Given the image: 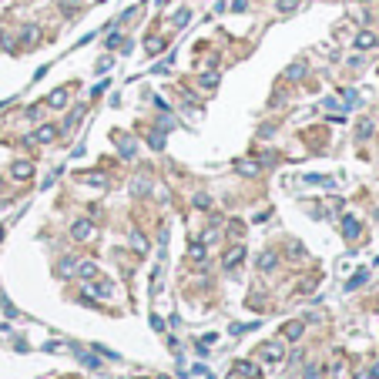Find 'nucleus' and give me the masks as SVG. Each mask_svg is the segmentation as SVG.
<instances>
[{
    "mask_svg": "<svg viewBox=\"0 0 379 379\" xmlns=\"http://www.w3.org/2000/svg\"><path fill=\"white\" fill-rule=\"evenodd\" d=\"M54 138H57V128H54V124H40L37 131H34V141H37V145H51Z\"/></svg>",
    "mask_w": 379,
    "mask_h": 379,
    "instance_id": "f257e3e1",
    "label": "nucleus"
},
{
    "mask_svg": "<svg viewBox=\"0 0 379 379\" xmlns=\"http://www.w3.org/2000/svg\"><path fill=\"white\" fill-rule=\"evenodd\" d=\"M71 235H74L77 242H87V238L94 235V225H91V222H74V228H71Z\"/></svg>",
    "mask_w": 379,
    "mask_h": 379,
    "instance_id": "f03ea898",
    "label": "nucleus"
},
{
    "mask_svg": "<svg viewBox=\"0 0 379 379\" xmlns=\"http://www.w3.org/2000/svg\"><path fill=\"white\" fill-rule=\"evenodd\" d=\"M10 175H14V178H20V181H24V178H30V175H34V165H30V161H17V165L10 168Z\"/></svg>",
    "mask_w": 379,
    "mask_h": 379,
    "instance_id": "7ed1b4c3",
    "label": "nucleus"
},
{
    "mask_svg": "<svg viewBox=\"0 0 379 379\" xmlns=\"http://www.w3.org/2000/svg\"><path fill=\"white\" fill-rule=\"evenodd\" d=\"M242 259H245V248H242V245H235V248H228V252H225V265H228V268L238 265Z\"/></svg>",
    "mask_w": 379,
    "mask_h": 379,
    "instance_id": "20e7f679",
    "label": "nucleus"
},
{
    "mask_svg": "<svg viewBox=\"0 0 379 379\" xmlns=\"http://www.w3.org/2000/svg\"><path fill=\"white\" fill-rule=\"evenodd\" d=\"M74 272H77V259H64V262L57 265V275H60V279H71Z\"/></svg>",
    "mask_w": 379,
    "mask_h": 379,
    "instance_id": "39448f33",
    "label": "nucleus"
},
{
    "mask_svg": "<svg viewBox=\"0 0 379 379\" xmlns=\"http://www.w3.org/2000/svg\"><path fill=\"white\" fill-rule=\"evenodd\" d=\"M285 356V349H282V342H268L265 346V359H272V362H279Z\"/></svg>",
    "mask_w": 379,
    "mask_h": 379,
    "instance_id": "423d86ee",
    "label": "nucleus"
},
{
    "mask_svg": "<svg viewBox=\"0 0 379 379\" xmlns=\"http://www.w3.org/2000/svg\"><path fill=\"white\" fill-rule=\"evenodd\" d=\"M91 292H94L97 299H111V295H114V285L111 282H97V285H91Z\"/></svg>",
    "mask_w": 379,
    "mask_h": 379,
    "instance_id": "0eeeda50",
    "label": "nucleus"
},
{
    "mask_svg": "<svg viewBox=\"0 0 379 379\" xmlns=\"http://www.w3.org/2000/svg\"><path fill=\"white\" fill-rule=\"evenodd\" d=\"M356 47H359V51H369V47H376V34H369V30H362L359 37H356Z\"/></svg>",
    "mask_w": 379,
    "mask_h": 379,
    "instance_id": "6e6552de",
    "label": "nucleus"
},
{
    "mask_svg": "<svg viewBox=\"0 0 379 379\" xmlns=\"http://www.w3.org/2000/svg\"><path fill=\"white\" fill-rule=\"evenodd\" d=\"M235 171H238V175H245V178H255V175H259V165H255V161H238Z\"/></svg>",
    "mask_w": 379,
    "mask_h": 379,
    "instance_id": "1a4fd4ad",
    "label": "nucleus"
},
{
    "mask_svg": "<svg viewBox=\"0 0 379 379\" xmlns=\"http://www.w3.org/2000/svg\"><path fill=\"white\" fill-rule=\"evenodd\" d=\"M235 369H238V376H248V379H259V366H255V362H238V366H235Z\"/></svg>",
    "mask_w": 379,
    "mask_h": 379,
    "instance_id": "9d476101",
    "label": "nucleus"
},
{
    "mask_svg": "<svg viewBox=\"0 0 379 379\" xmlns=\"http://www.w3.org/2000/svg\"><path fill=\"white\" fill-rule=\"evenodd\" d=\"M47 104H51V108H64V104H67V87H60V91H54V94L47 97Z\"/></svg>",
    "mask_w": 379,
    "mask_h": 379,
    "instance_id": "9b49d317",
    "label": "nucleus"
},
{
    "mask_svg": "<svg viewBox=\"0 0 379 379\" xmlns=\"http://www.w3.org/2000/svg\"><path fill=\"white\" fill-rule=\"evenodd\" d=\"M342 232H346V238H356L359 235V222L356 218H342Z\"/></svg>",
    "mask_w": 379,
    "mask_h": 379,
    "instance_id": "f8f14e48",
    "label": "nucleus"
},
{
    "mask_svg": "<svg viewBox=\"0 0 379 379\" xmlns=\"http://www.w3.org/2000/svg\"><path fill=\"white\" fill-rule=\"evenodd\" d=\"M282 336L285 339H299V336H302V322H285Z\"/></svg>",
    "mask_w": 379,
    "mask_h": 379,
    "instance_id": "ddd939ff",
    "label": "nucleus"
},
{
    "mask_svg": "<svg viewBox=\"0 0 379 379\" xmlns=\"http://www.w3.org/2000/svg\"><path fill=\"white\" fill-rule=\"evenodd\" d=\"M77 275H81V279H94L97 268L91 265V262H77Z\"/></svg>",
    "mask_w": 379,
    "mask_h": 379,
    "instance_id": "4468645a",
    "label": "nucleus"
},
{
    "mask_svg": "<svg viewBox=\"0 0 379 379\" xmlns=\"http://www.w3.org/2000/svg\"><path fill=\"white\" fill-rule=\"evenodd\" d=\"M81 114H84V108H77V111L71 114V117H67V121H64V131H67V134L74 131V124H77V121H81Z\"/></svg>",
    "mask_w": 379,
    "mask_h": 379,
    "instance_id": "2eb2a0df",
    "label": "nucleus"
},
{
    "mask_svg": "<svg viewBox=\"0 0 379 379\" xmlns=\"http://www.w3.org/2000/svg\"><path fill=\"white\" fill-rule=\"evenodd\" d=\"M145 47H148V54H158V51L165 47V40H161V37H148V40H145Z\"/></svg>",
    "mask_w": 379,
    "mask_h": 379,
    "instance_id": "dca6fc26",
    "label": "nucleus"
},
{
    "mask_svg": "<svg viewBox=\"0 0 379 379\" xmlns=\"http://www.w3.org/2000/svg\"><path fill=\"white\" fill-rule=\"evenodd\" d=\"M275 7H279V14H292V10L299 7V0H279Z\"/></svg>",
    "mask_w": 379,
    "mask_h": 379,
    "instance_id": "f3484780",
    "label": "nucleus"
},
{
    "mask_svg": "<svg viewBox=\"0 0 379 379\" xmlns=\"http://www.w3.org/2000/svg\"><path fill=\"white\" fill-rule=\"evenodd\" d=\"M366 279H369V272H356V275H352V279L346 282V289H356V285H362Z\"/></svg>",
    "mask_w": 379,
    "mask_h": 379,
    "instance_id": "a211bd4d",
    "label": "nucleus"
},
{
    "mask_svg": "<svg viewBox=\"0 0 379 379\" xmlns=\"http://www.w3.org/2000/svg\"><path fill=\"white\" fill-rule=\"evenodd\" d=\"M81 181H87V185H104V175L91 171V175H81Z\"/></svg>",
    "mask_w": 379,
    "mask_h": 379,
    "instance_id": "6ab92c4d",
    "label": "nucleus"
},
{
    "mask_svg": "<svg viewBox=\"0 0 379 379\" xmlns=\"http://www.w3.org/2000/svg\"><path fill=\"white\" fill-rule=\"evenodd\" d=\"M188 255L202 262V259H205V245H198V242H195V245H188Z\"/></svg>",
    "mask_w": 379,
    "mask_h": 379,
    "instance_id": "aec40b11",
    "label": "nucleus"
},
{
    "mask_svg": "<svg viewBox=\"0 0 379 379\" xmlns=\"http://www.w3.org/2000/svg\"><path fill=\"white\" fill-rule=\"evenodd\" d=\"M202 87H218V74H202Z\"/></svg>",
    "mask_w": 379,
    "mask_h": 379,
    "instance_id": "412c9836",
    "label": "nucleus"
},
{
    "mask_svg": "<svg viewBox=\"0 0 379 379\" xmlns=\"http://www.w3.org/2000/svg\"><path fill=\"white\" fill-rule=\"evenodd\" d=\"M148 141H151V148H165V134H161V131H151Z\"/></svg>",
    "mask_w": 379,
    "mask_h": 379,
    "instance_id": "4be33fe9",
    "label": "nucleus"
},
{
    "mask_svg": "<svg viewBox=\"0 0 379 379\" xmlns=\"http://www.w3.org/2000/svg\"><path fill=\"white\" fill-rule=\"evenodd\" d=\"M259 265H262V268H265V272H268V268L275 265V252H265V255H262V262H259Z\"/></svg>",
    "mask_w": 379,
    "mask_h": 379,
    "instance_id": "5701e85b",
    "label": "nucleus"
},
{
    "mask_svg": "<svg viewBox=\"0 0 379 379\" xmlns=\"http://www.w3.org/2000/svg\"><path fill=\"white\" fill-rule=\"evenodd\" d=\"M188 10H178V14H175V27H185V24H188Z\"/></svg>",
    "mask_w": 379,
    "mask_h": 379,
    "instance_id": "b1692460",
    "label": "nucleus"
},
{
    "mask_svg": "<svg viewBox=\"0 0 379 379\" xmlns=\"http://www.w3.org/2000/svg\"><path fill=\"white\" fill-rule=\"evenodd\" d=\"M0 305H3V312H7V316H10V319H14V316H17V309H14V305H10V299H3V295H0Z\"/></svg>",
    "mask_w": 379,
    "mask_h": 379,
    "instance_id": "393cba45",
    "label": "nucleus"
},
{
    "mask_svg": "<svg viewBox=\"0 0 379 379\" xmlns=\"http://www.w3.org/2000/svg\"><path fill=\"white\" fill-rule=\"evenodd\" d=\"M369 134H373V124H369V121H362V124H359V138H369Z\"/></svg>",
    "mask_w": 379,
    "mask_h": 379,
    "instance_id": "a878e982",
    "label": "nucleus"
},
{
    "mask_svg": "<svg viewBox=\"0 0 379 379\" xmlns=\"http://www.w3.org/2000/svg\"><path fill=\"white\" fill-rule=\"evenodd\" d=\"M195 205H198V208H208V205H211L208 195H195Z\"/></svg>",
    "mask_w": 379,
    "mask_h": 379,
    "instance_id": "bb28decb",
    "label": "nucleus"
},
{
    "mask_svg": "<svg viewBox=\"0 0 379 379\" xmlns=\"http://www.w3.org/2000/svg\"><path fill=\"white\" fill-rule=\"evenodd\" d=\"M302 71H305L302 64H292V67H289V77H302Z\"/></svg>",
    "mask_w": 379,
    "mask_h": 379,
    "instance_id": "cd10ccee",
    "label": "nucleus"
},
{
    "mask_svg": "<svg viewBox=\"0 0 379 379\" xmlns=\"http://www.w3.org/2000/svg\"><path fill=\"white\" fill-rule=\"evenodd\" d=\"M373 376H376V379H379V362H376V366H373Z\"/></svg>",
    "mask_w": 379,
    "mask_h": 379,
    "instance_id": "c85d7f7f",
    "label": "nucleus"
}]
</instances>
